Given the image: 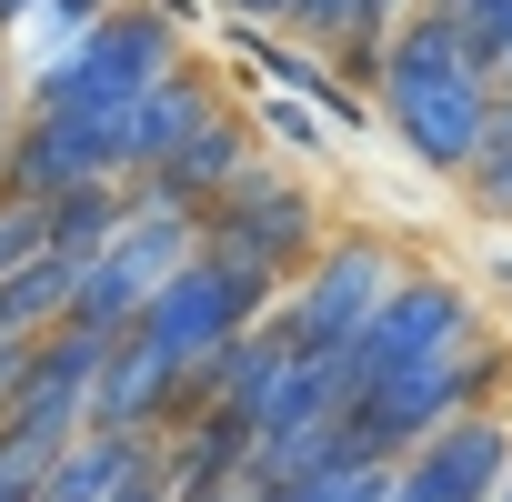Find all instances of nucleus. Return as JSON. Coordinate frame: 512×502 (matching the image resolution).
<instances>
[{
	"mask_svg": "<svg viewBox=\"0 0 512 502\" xmlns=\"http://www.w3.org/2000/svg\"><path fill=\"white\" fill-rule=\"evenodd\" d=\"M221 111V81L201 71V61H181V71H161L141 101H131V121H121V181H151L201 121Z\"/></svg>",
	"mask_w": 512,
	"mask_h": 502,
	"instance_id": "f8f14e48",
	"label": "nucleus"
},
{
	"mask_svg": "<svg viewBox=\"0 0 512 502\" xmlns=\"http://www.w3.org/2000/svg\"><path fill=\"white\" fill-rule=\"evenodd\" d=\"M382 492H392V462H372V452H352V442L332 432V452H322V462H302V472L262 482L251 502H382Z\"/></svg>",
	"mask_w": 512,
	"mask_h": 502,
	"instance_id": "4468645a",
	"label": "nucleus"
},
{
	"mask_svg": "<svg viewBox=\"0 0 512 502\" xmlns=\"http://www.w3.org/2000/svg\"><path fill=\"white\" fill-rule=\"evenodd\" d=\"M71 442H81V432H71ZM71 442H51V432H21V422H0V502H31V492H41V472H51Z\"/></svg>",
	"mask_w": 512,
	"mask_h": 502,
	"instance_id": "aec40b11",
	"label": "nucleus"
},
{
	"mask_svg": "<svg viewBox=\"0 0 512 502\" xmlns=\"http://www.w3.org/2000/svg\"><path fill=\"white\" fill-rule=\"evenodd\" d=\"M191 251H201V211H181V201H131L121 231L91 251V272H81L61 332H81V342H121V332L141 322V302L191 262Z\"/></svg>",
	"mask_w": 512,
	"mask_h": 502,
	"instance_id": "39448f33",
	"label": "nucleus"
},
{
	"mask_svg": "<svg viewBox=\"0 0 512 502\" xmlns=\"http://www.w3.org/2000/svg\"><path fill=\"white\" fill-rule=\"evenodd\" d=\"M492 502H512V462H502V482H492Z\"/></svg>",
	"mask_w": 512,
	"mask_h": 502,
	"instance_id": "bb28decb",
	"label": "nucleus"
},
{
	"mask_svg": "<svg viewBox=\"0 0 512 502\" xmlns=\"http://www.w3.org/2000/svg\"><path fill=\"white\" fill-rule=\"evenodd\" d=\"M11 121H21V81L0 71V141H11Z\"/></svg>",
	"mask_w": 512,
	"mask_h": 502,
	"instance_id": "b1692460",
	"label": "nucleus"
},
{
	"mask_svg": "<svg viewBox=\"0 0 512 502\" xmlns=\"http://www.w3.org/2000/svg\"><path fill=\"white\" fill-rule=\"evenodd\" d=\"M81 272L91 262H71V251H31V262L0 282V342H41V332H61V312H71V292H81Z\"/></svg>",
	"mask_w": 512,
	"mask_h": 502,
	"instance_id": "ddd939ff",
	"label": "nucleus"
},
{
	"mask_svg": "<svg viewBox=\"0 0 512 502\" xmlns=\"http://www.w3.org/2000/svg\"><path fill=\"white\" fill-rule=\"evenodd\" d=\"M251 131H262V151H292V161H322V151H332L322 111H312V101H292V91H272L262 111H251Z\"/></svg>",
	"mask_w": 512,
	"mask_h": 502,
	"instance_id": "6ab92c4d",
	"label": "nucleus"
},
{
	"mask_svg": "<svg viewBox=\"0 0 512 502\" xmlns=\"http://www.w3.org/2000/svg\"><path fill=\"white\" fill-rule=\"evenodd\" d=\"M101 11H111V0H41L31 21H41V31H51V51H61V41H81V31H91Z\"/></svg>",
	"mask_w": 512,
	"mask_h": 502,
	"instance_id": "4be33fe9",
	"label": "nucleus"
},
{
	"mask_svg": "<svg viewBox=\"0 0 512 502\" xmlns=\"http://www.w3.org/2000/svg\"><path fill=\"white\" fill-rule=\"evenodd\" d=\"M91 372H101V342H81V332H41V342L21 352V382H11V402H0V422L71 442V432H81V402H91Z\"/></svg>",
	"mask_w": 512,
	"mask_h": 502,
	"instance_id": "9b49d317",
	"label": "nucleus"
},
{
	"mask_svg": "<svg viewBox=\"0 0 512 502\" xmlns=\"http://www.w3.org/2000/svg\"><path fill=\"white\" fill-rule=\"evenodd\" d=\"M322 231H332V221H322V191H312L302 171L262 161V171H241V181L201 211V262L251 272V282H292V272L312 262Z\"/></svg>",
	"mask_w": 512,
	"mask_h": 502,
	"instance_id": "423d86ee",
	"label": "nucleus"
},
{
	"mask_svg": "<svg viewBox=\"0 0 512 502\" xmlns=\"http://www.w3.org/2000/svg\"><path fill=\"white\" fill-rule=\"evenodd\" d=\"M111 472H121V442H101V432H81L51 472H41V492L31 502H111Z\"/></svg>",
	"mask_w": 512,
	"mask_h": 502,
	"instance_id": "a211bd4d",
	"label": "nucleus"
},
{
	"mask_svg": "<svg viewBox=\"0 0 512 502\" xmlns=\"http://www.w3.org/2000/svg\"><path fill=\"white\" fill-rule=\"evenodd\" d=\"M41 251V201H0V282Z\"/></svg>",
	"mask_w": 512,
	"mask_h": 502,
	"instance_id": "412c9836",
	"label": "nucleus"
},
{
	"mask_svg": "<svg viewBox=\"0 0 512 502\" xmlns=\"http://www.w3.org/2000/svg\"><path fill=\"white\" fill-rule=\"evenodd\" d=\"M31 11H41V0H0V31H21V21H31Z\"/></svg>",
	"mask_w": 512,
	"mask_h": 502,
	"instance_id": "a878e982",
	"label": "nucleus"
},
{
	"mask_svg": "<svg viewBox=\"0 0 512 502\" xmlns=\"http://www.w3.org/2000/svg\"><path fill=\"white\" fill-rule=\"evenodd\" d=\"M502 462H512V422L502 412H462V422H442L432 442H412L392 462L382 502H492Z\"/></svg>",
	"mask_w": 512,
	"mask_h": 502,
	"instance_id": "1a4fd4ad",
	"label": "nucleus"
},
{
	"mask_svg": "<svg viewBox=\"0 0 512 502\" xmlns=\"http://www.w3.org/2000/svg\"><path fill=\"white\" fill-rule=\"evenodd\" d=\"M221 502H251V492H221Z\"/></svg>",
	"mask_w": 512,
	"mask_h": 502,
	"instance_id": "cd10ccee",
	"label": "nucleus"
},
{
	"mask_svg": "<svg viewBox=\"0 0 512 502\" xmlns=\"http://www.w3.org/2000/svg\"><path fill=\"white\" fill-rule=\"evenodd\" d=\"M21 352L31 342H0V402H11V382H21Z\"/></svg>",
	"mask_w": 512,
	"mask_h": 502,
	"instance_id": "393cba45",
	"label": "nucleus"
},
{
	"mask_svg": "<svg viewBox=\"0 0 512 502\" xmlns=\"http://www.w3.org/2000/svg\"><path fill=\"white\" fill-rule=\"evenodd\" d=\"M372 111H382V131H392L432 181H462V161H472V141H482V121H492V71L452 41L442 11L412 0V11L382 31Z\"/></svg>",
	"mask_w": 512,
	"mask_h": 502,
	"instance_id": "f257e3e1",
	"label": "nucleus"
},
{
	"mask_svg": "<svg viewBox=\"0 0 512 502\" xmlns=\"http://www.w3.org/2000/svg\"><path fill=\"white\" fill-rule=\"evenodd\" d=\"M512 392V342L482 322L452 362H422V372H402V382H382V392H362V402H342V442L352 452H372V462H402L412 442H432L442 422H462V412H492Z\"/></svg>",
	"mask_w": 512,
	"mask_h": 502,
	"instance_id": "7ed1b4c3",
	"label": "nucleus"
},
{
	"mask_svg": "<svg viewBox=\"0 0 512 502\" xmlns=\"http://www.w3.org/2000/svg\"><path fill=\"white\" fill-rule=\"evenodd\" d=\"M282 302V282H251V272H221V262H201V251H191V262L141 302V322H131V342H151L181 382L221 352V342H241L251 322H262Z\"/></svg>",
	"mask_w": 512,
	"mask_h": 502,
	"instance_id": "6e6552de",
	"label": "nucleus"
},
{
	"mask_svg": "<svg viewBox=\"0 0 512 502\" xmlns=\"http://www.w3.org/2000/svg\"><path fill=\"white\" fill-rule=\"evenodd\" d=\"M191 61V21H181V0H111V11L61 41L31 81H21V111L31 121H81V111H131L161 71Z\"/></svg>",
	"mask_w": 512,
	"mask_h": 502,
	"instance_id": "f03ea898",
	"label": "nucleus"
},
{
	"mask_svg": "<svg viewBox=\"0 0 512 502\" xmlns=\"http://www.w3.org/2000/svg\"><path fill=\"white\" fill-rule=\"evenodd\" d=\"M472 332H482V302H472L452 272H402L392 302H382V312L362 322V342L342 352V402H362V392H382V382H402V372H422V362H452Z\"/></svg>",
	"mask_w": 512,
	"mask_h": 502,
	"instance_id": "0eeeda50",
	"label": "nucleus"
},
{
	"mask_svg": "<svg viewBox=\"0 0 512 502\" xmlns=\"http://www.w3.org/2000/svg\"><path fill=\"white\" fill-rule=\"evenodd\" d=\"M462 201H472L482 221L512 231V101H492V121H482L472 161H462Z\"/></svg>",
	"mask_w": 512,
	"mask_h": 502,
	"instance_id": "f3484780",
	"label": "nucleus"
},
{
	"mask_svg": "<svg viewBox=\"0 0 512 502\" xmlns=\"http://www.w3.org/2000/svg\"><path fill=\"white\" fill-rule=\"evenodd\" d=\"M402 272H412V262H402L392 231H322L312 262L282 282V322H292L302 362H342V352L362 342V322L392 302Z\"/></svg>",
	"mask_w": 512,
	"mask_h": 502,
	"instance_id": "20e7f679",
	"label": "nucleus"
},
{
	"mask_svg": "<svg viewBox=\"0 0 512 502\" xmlns=\"http://www.w3.org/2000/svg\"><path fill=\"white\" fill-rule=\"evenodd\" d=\"M211 11H231L241 31H272V21H282V0H211Z\"/></svg>",
	"mask_w": 512,
	"mask_h": 502,
	"instance_id": "5701e85b",
	"label": "nucleus"
},
{
	"mask_svg": "<svg viewBox=\"0 0 512 502\" xmlns=\"http://www.w3.org/2000/svg\"><path fill=\"white\" fill-rule=\"evenodd\" d=\"M121 211H131V191H121V181H81V191L41 201V241H51V251H71V262H91V251L121 231Z\"/></svg>",
	"mask_w": 512,
	"mask_h": 502,
	"instance_id": "2eb2a0df",
	"label": "nucleus"
},
{
	"mask_svg": "<svg viewBox=\"0 0 512 502\" xmlns=\"http://www.w3.org/2000/svg\"><path fill=\"white\" fill-rule=\"evenodd\" d=\"M412 11V0H282V21H292V41L322 61L332 41H382L392 21Z\"/></svg>",
	"mask_w": 512,
	"mask_h": 502,
	"instance_id": "dca6fc26",
	"label": "nucleus"
},
{
	"mask_svg": "<svg viewBox=\"0 0 512 502\" xmlns=\"http://www.w3.org/2000/svg\"><path fill=\"white\" fill-rule=\"evenodd\" d=\"M262 161H272V151H262V131H251V111H231V101H221V111H211V121H201V131H191V141L151 171V181H121V191H131V201H181V211H211L241 171H262Z\"/></svg>",
	"mask_w": 512,
	"mask_h": 502,
	"instance_id": "9d476101",
	"label": "nucleus"
}]
</instances>
